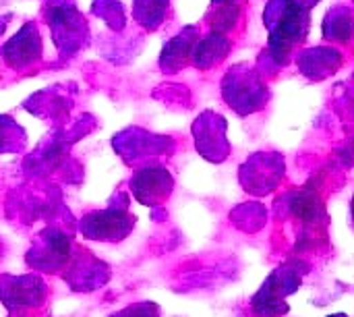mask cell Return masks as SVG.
<instances>
[{"mask_svg": "<svg viewBox=\"0 0 354 317\" xmlns=\"http://www.w3.org/2000/svg\"><path fill=\"white\" fill-rule=\"evenodd\" d=\"M299 284L301 278L295 272H284V270L274 272L253 299L255 314L259 317H278L286 314L288 305L284 303V297L295 293Z\"/></svg>", "mask_w": 354, "mask_h": 317, "instance_id": "1", "label": "cell"}, {"mask_svg": "<svg viewBox=\"0 0 354 317\" xmlns=\"http://www.w3.org/2000/svg\"><path fill=\"white\" fill-rule=\"evenodd\" d=\"M332 317H346V316H332Z\"/></svg>", "mask_w": 354, "mask_h": 317, "instance_id": "2", "label": "cell"}]
</instances>
